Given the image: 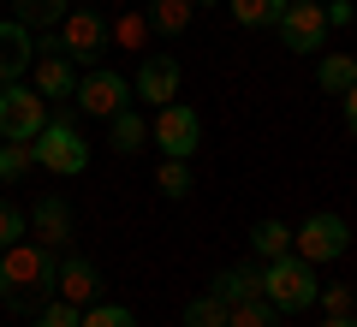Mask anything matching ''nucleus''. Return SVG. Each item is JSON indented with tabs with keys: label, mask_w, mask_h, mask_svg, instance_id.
<instances>
[{
	"label": "nucleus",
	"mask_w": 357,
	"mask_h": 327,
	"mask_svg": "<svg viewBox=\"0 0 357 327\" xmlns=\"http://www.w3.org/2000/svg\"><path fill=\"white\" fill-rule=\"evenodd\" d=\"M54 298V250L36 238H18L0 250V303L13 315H36Z\"/></svg>",
	"instance_id": "1"
},
{
	"label": "nucleus",
	"mask_w": 357,
	"mask_h": 327,
	"mask_svg": "<svg viewBox=\"0 0 357 327\" xmlns=\"http://www.w3.org/2000/svg\"><path fill=\"white\" fill-rule=\"evenodd\" d=\"M316 291H321V280H316V268L304 262V256H274V262L262 268V298L274 303L280 315H298V310H310L316 303Z\"/></svg>",
	"instance_id": "2"
},
{
	"label": "nucleus",
	"mask_w": 357,
	"mask_h": 327,
	"mask_svg": "<svg viewBox=\"0 0 357 327\" xmlns=\"http://www.w3.org/2000/svg\"><path fill=\"white\" fill-rule=\"evenodd\" d=\"M30 155H36V167H48V173H60V178H72V173L89 167V143H84V131H77L72 119H48V126L30 137Z\"/></svg>",
	"instance_id": "3"
},
{
	"label": "nucleus",
	"mask_w": 357,
	"mask_h": 327,
	"mask_svg": "<svg viewBox=\"0 0 357 327\" xmlns=\"http://www.w3.org/2000/svg\"><path fill=\"white\" fill-rule=\"evenodd\" d=\"M42 126H48V101L36 84L18 77V84L0 89V143H30Z\"/></svg>",
	"instance_id": "4"
},
{
	"label": "nucleus",
	"mask_w": 357,
	"mask_h": 327,
	"mask_svg": "<svg viewBox=\"0 0 357 327\" xmlns=\"http://www.w3.org/2000/svg\"><path fill=\"white\" fill-rule=\"evenodd\" d=\"M292 250L304 256L310 268H321V262H340V256L351 250V227H345V214H333V208L310 214L304 227L292 232Z\"/></svg>",
	"instance_id": "5"
},
{
	"label": "nucleus",
	"mask_w": 357,
	"mask_h": 327,
	"mask_svg": "<svg viewBox=\"0 0 357 327\" xmlns=\"http://www.w3.org/2000/svg\"><path fill=\"white\" fill-rule=\"evenodd\" d=\"M54 30H60L54 42H60V54H66L72 66H96V60H102V48H107V18L96 13V6H72Z\"/></svg>",
	"instance_id": "6"
},
{
	"label": "nucleus",
	"mask_w": 357,
	"mask_h": 327,
	"mask_svg": "<svg viewBox=\"0 0 357 327\" xmlns=\"http://www.w3.org/2000/svg\"><path fill=\"white\" fill-rule=\"evenodd\" d=\"M155 149L173 155V161H191L197 149H203V114L197 107H185V101H167V107H155Z\"/></svg>",
	"instance_id": "7"
},
{
	"label": "nucleus",
	"mask_w": 357,
	"mask_h": 327,
	"mask_svg": "<svg viewBox=\"0 0 357 327\" xmlns=\"http://www.w3.org/2000/svg\"><path fill=\"white\" fill-rule=\"evenodd\" d=\"M274 30H280V42L292 54H321V42H328V13H321V0H292Z\"/></svg>",
	"instance_id": "8"
},
{
	"label": "nucleus",
	"mask_w": 357,
	"mask_h": 327,
	"mask_svg": "<svg viewBox=\"0 0 357 327\" xmlns=\"http://www.w3.org/2000/svg\"><path fill=\"white\" fill-rule=\"evenodd\" d=\"M72 101H77V114H89V119H114L119 107H131V84L119 72H89V77H77Z\"/></svg>",
	"instance_id": "9"
},
{
	"label": "nucleus",
	"mask_w": 357,
	"mask_h": 327,
	"mask_svg": "<svg viewBox=\"0 0 357 327\" xmlns=\"http://www.w3.org/2000/svg\"><path fill=\"white\" fill-rule=\"evenodd\" d=\"M131 96L149 101V107L178 101V60H173V54H143V60H137V77H131Z\"/></svg>",
	"instance_id": "10"
},
{
	"label": "nucleus",
	"mask_w": 357,
	"mask_h": 327,
	"mask_svg": "<svg viewBox=\"0 0 357 327\" xmlns=\"http://www.w3.org/2000/svg\"><path fill=\"white\" fill-rule=\"evenodd\" d=\"M96 291H102V274H96V262L89 256H60L54 262V298H66V303H96Z\"/></svg>",
	"instance_id": "11"
},
{
	"label": "nucleus",
	"mask_w": 357,
	"mask_h": 327,
	"mask_svg": "<svg viewBox=\"0 0 357 327\" xmlns=\"http://www.w3.org/2000/svg\"><path fill=\"white\" fill-rule=\"evenodd\" d=\"M30 60H36L30 24H18V18H0V89H6V84H18V77L30 72Z\"/></svg>",
	"instance_id": "12"
},
{
	"label": "nucleus",
	"mask_w": 357,
	"mask_h": 327,
	"mask_svg": "<svg viewBox=\"0 0 357 327\" xmlns=\"http://www.w3.org/2000/svg\"><path fill=\"white\" fill-rule=\"evenodd\" d=\"M30 72H36L42 101H48V96H72V89H77V66L60 54V42H42L36 60H30Z\"/></svg>",
	"instance_id": "13"
},
{
	"label": "nucleus",
	"mask_w": 357,
	"mask_h": 327,
	"mask_svg": "<svg viewBox=\"0 0 357 327\" xmlns=\"http://www.w3.org/2000/svg\"><path fill=\"white\" fill-rule=\"evenodd\" d=\"M30 232H36V244H48V250H60V244L72 238V208H66L60 197H42L36 208H30Z\"/></svg>",
	"instance_id": "14"
},
{
	"label": "nucleus",
	"mask_w": 357,
	"mask_h": 327,
	"mask_svg": "<svg viewBox=\"0 0 357 327\" xmlns=\"http://www.w3.org/2000/svg\"><path fill=\"white\" fill-rule=\"evenodd\" d=\"M107 143H114L119 155H137L143 143H149V119H143L137 107H119V114L107 119Z\"/></svg>",
	"instance_id": "15"
},
{
	"label": "nucleus",
	"mask_w": 357,
	"mask_h": 327,
	"mask_svg": "<svg viewBox=\"0 0 357 327\" xmlns=\"http://www.w3.org/2000/svg\"><path fill=\"white\" fill-rule=\"evenodd\" d=\"M215 298L220 303H250V298H262V268H227V274L215 280Z\"/></svg>",
	"instance_id": "16"
},
{
	"label": "nucleus",
	"mask_w": 357,
	"mask_h": 327,
	"mask_svg": "<svg viewBox=\"0 0 357 327\" xmlns=\"http://www.w3.org/2000/svg\"><path fill=\"white\" fill-rule=\"evenodd\" d=\"M191 0H149L143 6V18H149V30H161V36H185L191 30Z\"/></svg>",
	"instance_id": "17"
},
{
	"label": "nucleus",
	"mask_w": 357,
	"mask_h": 327,
	"mask_svg": "<svg viewBox=\"0 0 357 327\" xmlns=\"http://www.w3.org/2000/svg\"><path fill=\"white\" fill-rule=\"evenodd\" d=\"M250 250L262 256V262L292 256V227H286V220H256V227H250Z\"/></svg>",
	"instance_id": "18"
},
{
	"label": "nucleus",
	"mask_w": 357,
	"mask_h": 327,
	"mask_svg": "<svg viewBox=\"0 0 357 327\" xmlns=\"http://www.w3.org/2000/svg\"><path fill=\"white\" fill-rule=\"evenodd\" d=\"M232 18H238L244 30H268V24H280V13L292 6V0H227Z\"/></svg>",
	"instance_id": "19"
},
{
	"label": "nucleus",
	"mask_w": 357,
	"mask_h": 327,
	"mask_svg": "<svg viewBox=\"0 0 357 327\" xmlns=\"http://www.w3.org/2000/svg\"><path fill=\"white\" fill-rule=\"evenodd\" d=\"M316 84L328 89V96H345V89L357 84V60H351V54H321V66H316Z\"/></svg>",
	"instance_id": "20"
},
{
	"label": "nucleus",
	"mask_w": 357,
	"mask_h": 327,
	"mask_svg": "<svg viewBox=\"0 0 357 327\" xmlns=\"http://www.w3.org/2000/svg\"><path fill=\"white\" fill-rule=\"evenodd\" d=\"M66 13H72V0H13L18 24H60Z\"/></svg>",
	"instance_id": "21"
},
{
	"label": "nucleus",
	"mask_w": 357,
	"mask_h": 327,
	"mask_svg": "<svg viewBox=\"0 0 357 327\" xmlns=\"http://www.w3.org/2000/svg\"><path fill=\"white\" fill-rule=\"evenodd\" d=\"M227 315H232V303H220L215 291H203V298L185 303V327H227Z\"/></svg>",
	"instance_id": "22"
},
{
	"label": "nucleus",
	"mask_w": 357,
	"mask_h": 327,
	"mask_svg": "<svg viewBox=\"0 0 357 327\" xmlns=\"http://www.w3.org/2000/svg\"><path fill=\"white\" fill-rule=\"evenodd\" d=\"M155 190H161V197H191V161H173V155H167L161 167H155Z\"/></svg>",
	"instance_id": "23"
},
{
	"label": "nucleus",
	"mask_w": 357,
	"mask_h": 327,
	"mask_svg": "<svg viewBox=\"0 0 357 327\" xmlns=\"http://www.w3.org/2000/svg\"><path fill=\"white\" fill-rule=\"evenodd\" d=\"M227 327H280V310H274V303H268V298H250V303H232Z\"/></svg>",
	"instance_id": "24"
},
{
	"label": "nucleus",
	"mask_w": 357,
	"mask_h": 327,
	"mask_svg": "<svg viewBox=\"0 0 357 327\" xmlns=\"http://www.w3.org/2000/svg\"><path fill=\"white\" fill-rule=\"evenodd\" d=\"M24 232H30V214L18 208L13 197H0V250H6V244H18Z\"/></svg>",
	"instance_id": "25"
},
{
	"label": "nucleus",
	"mask_w": 357,
	"mask_h": 327,
	"mask_svg": "<svg viewBox=\"0 0 357 327\" xmlns=\"http://www.w3.org/2000/svg\"><path fill=\"white\" fill-rule=\"evenodd\" d=\"M30 167H36L30 143H0V178H6V185H13V178H24Z\"/></svg>",
	"instance_id": "26"
},
{
	"label": "nucleus",
	"mask_w": 357,
	"mask_h": 327,
	"mask_svg": "<svg viewBox=\"0 0 357 327\" xmlns=\"http://www.w3.org/2000/svg\"><path fill=\"white\" fill-rule=\"evenodd\" d=\"M77 321H84V310H77V303H66V298H48V303L36 310V321H30V327H77Z\"/></svg>",
	"instance_id": "27"
},
{
	"label": "nucleus",
	"mask_w": 357,
	"mask_h": 327,
	"mask_svg": "<svg viewBox=\"0 0 357 327\" xmlns=\"http://www.w3.org/2000/svg\"><path fill=\"white\" fill-rule=\"evenodd\" d=\"M77 327H137V321H131V310H126V303H89Z\"/></svg>",
	"instance_id": "28"
},
{
	"label": "nucleus",
	"mask_w": 357,
	"mask_h": 327,
	"mask_svg": "<svg viewBox=\"0 0 357 327\" xmlns=\"http://www.w3.org/2000/svg\"><path fill=\"white\" fill-rule=\"evenodd\" d=\"M143 36H149V18H143V13H131V18H119V24H107V42H126V48H143Z\"/></svg>",
	"instance_id": "29"
},
{
	"label": "nucleus",
	"mask_w": 357,
	"mask_h": 327,
	"mask_svg": "<svg viewBox=\"0 0 357 327\" xmlns=\"http://www.w3.org/2000/svg\"><path fill=\"white\" fill-rule=\"evenodd\" d=\"M316 303H321L328 315H351V310H357V291H351V286H321Z\"/></svg>",
	"instance_id": "30"
},
{
	"label": "nucleus",
	"mask_w": 357,
	"mask_h": 327,
	"mask_svg": "<svg viewBox=\"0 0 357 327\" xmlns=\"http://www.w3.org/2000/svg\"><path fill=\"white\" fill-rule=\"evenodd\" d=\"M321 13H328V24H357V6H351V0H328V6H321Z\"/></svg>",
	"instance_id": "31"
},
{
	"label": "nucleus",
	"mask_w": 357,
	"mask_h": 327,
	"mask_svg": "<svg viewBox=\"0 0 357 327\" xmlns=\"http://www.w3.org/2000/svg\"><path fill=\"white\" fill-rule=\"evenodd\" d=\"M340 101H345V126H351V137H357V84H351V89H345V96H340Z\"/></svg>",
	"instance_id": "32"
},
{
	"label": "nucleus",
	"mask_w": 357,
	"mask_h": 327,
	"mask_svg": "<svg viewBox=\"0 0 357 327\" xmlns=\"http://www.w3.org/2000/svg\"><path fill=\"white\" fill-rule=\"evenodd\" d=\"M321 327H357V315H328Z\"/></svg>",
	"instance_id": "33"
},
{
	"label": "nucleus",
	"mask_w": 357,
	"mask_h": 327,
	"mask_svg": "<svg viewBox=\"0 0 357 327\" xmlns=\"http://www.w3.org/2000/svg\"><path fill=\"white\" fill-rule=\"evenodd\" d=\"M191 6H220V0H191Z\"/></svg>",
	"instance_id": "34"
},
{
	"label": "nucleus",
	"mask_w": 357,
	"mask_h": 327,
	"mask_svg": "<svg viewBox=\"0 0 357 327\" xmlns=\"http://www.w3.org/2000/svg\"><path fill=\"white\" fill-rule=\"evenodd\" d=\"M77 6H96V0H77Z\"/></svg>",
	"instance_id": "35"
},
{
	"label": "nucleus",
	"mask_w": 357,
	"mask_h": 327,
	"mask_svg": "<svg viewBox=\"0 0 357 327\" xmlns=\"http://www.w3.org/2000/svg\"><path fill=\"white\" fill-rule=\"evenodd\" d=\"M321 6H328V0H321Z\"/></svg>",
	"instance_id": "36"
}]
</instances>
